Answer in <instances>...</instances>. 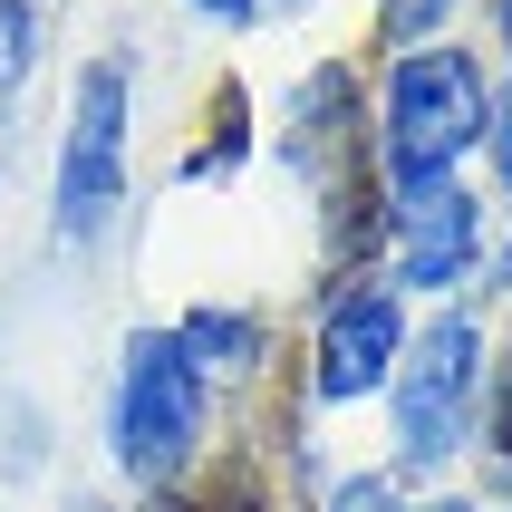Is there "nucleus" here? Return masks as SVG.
I'll return each instance as SVG.
<instances>
[{"instance_id":"1","label":"nucleus","mask_w":512,"mask_h":512,"mask_svg":"<svg viewBox=\"0 0 512 512\" xmlns=\"http://www.w3.org/2000/svg\"><path fill=\"white\" fill-rule=\"evenodd\" d=\"M203 445V368L184 358L174 329H136L126 368H116V464L145 493L184 484V464Z\"/></svg>"},{"instance_id":"2","label":"nucleus","mask_w":512,"mask_h":512,"mask_svg":"<svg viewBox=\"0 0 512 512\" xmlns=\"http://www.w3.org/2000/svg\"><path fill=\"white\" fill-rule=\"evenodd\" d=\"M474 397H484V329L464 310H435L416 339H406L397 377H387V406H397V464L435 474V464L464 455L474 435Z\"/></svg>"},{"instance_id":"3","label":"nucleus","mask_w":512,"mask_h":512,"mask_svg":"<svg viewBox=\"0 0 512 512\" xmlns=\"http://www.w3.org/2000/svg\"><path fill=\"white\" fill-rule=\"evenodd\" d=\"M493 126L484 68L464 49H406L387 78V184L397 174H455L464 145Z\"/></svg>"},{"instance_id":"4","label":"nucleus","mask_w":512,"mask_h":512,"mask_svg":"<svg viewBox=\"0 0 512 512\" xmlns=\"http://www.w3.org/2000/svg\"><path fill=\"white\" fill-rule=\"evenodd\" d=\"M126 203V58H87L58 145V242H97Z\"/></svg>"},{"instance_id":"5","label":"nucleus","mask_w":512,"mask_h":512,"mask_svg":"<svg viewBox=\"0 0 512 512\" xmlns=\"http://www.w3.org/2000/svg\"><path fill=\"white\" fill-rule=\"evenodd\" d=\"M406 358V310L387 281H358L329 300V319H319V358H310V397L319 406H348V397H377L387 377H397Z\"/></svg>"},{"instance_id":"6","label":"nucleus","mask_w":512,"mask_h":512,"mask_svg":"<svg viewBox=\"0 0 512 512\" xmlns=\"http://www.w3.org/2000/svg\"><path fill=\"white\" fill-rule=\"evenodd\" d=\"M397 281L406 290H455L474 271V242H484V213L464 194V174H397Z\"/></svg>"},{"instance_id":"7","label":"nucleus","mask_w":512,"mask_h":512,"mask_svg":"<svg viewBox=\"0 0 512 512\" xmlns=\"http://www.w3.org/2000/svg\"><path fill=\"white\" fill-rule=\"evenodd\" d=\"M174 339H184V358L203 368V387H213V377L261 368V319H252V310H194Z\"/></svg>"},{"instance_id":"8","label":"nucleus","mask_w":512,"mask_h":512,"mask_svg":"<svg viewBox=\"0 0 512 512\" xmlns=\"http://www.w3.org/2000/svg\"><path fill=\"white\" fill-rule=\"evenodd\" d=\"M29 58H39V10H29V0H0V107L20 97Z\"/></svg>"},{"instance_id":"9","label":"nucleus","mask_w":512,"mask_h":512,"mask_svg":"<svg viewBox=\"0 0 512 512\" xmlns=\"http://www.w3.org/2000/svg\"><path fill=\"white\" fill-rule=\"evenodd\" d=\"M445 10H455V0H377V20H387V39H406V49H416V39H426V29L445 20Z\"/></svg>"},{"instance_id":"10","label":"nucleus","mask_w":512,"mask_h":512,"mask_svg":"<svg viewBox=\"0 0 512 512\" xmlns=\"http://www.w3.org/2000/svg\"><path fill=\"white\" fill-rule=\"evenodd\" d=\"M329 512H406V493L387 484V474H348V484L329 493Z\"/></svg>"},{"instance_id":"11","label":"nucleus","mask_w":512,"mask_h":512,"mask_svg":"<svg viewBox=\"0 0 512 512\" xmlns=\"http://www.w3.org/2000/svg\"><path fill=\"white\" fill-rule=\"evenodd\" d=\"M484 136H493V155H503V184H512V97L493 107V126H484Z\"/></svg>"},{"instance_id":"12","label":"nucleus","mask_w":512,"mask_h":512,"mask_svg":"<svg viewBox=\"0 0 512 512\" xmlns=\"http://www.w3.org/2000/svg\"><path fill=\"white\" fill-rule=\"evenodd\" d=\"M194 10H213V20H261V10H281V0H194Z\"/></svg>"},{"instance_id":"13","label":"nucleus","mask_w":512,"mask_h":512,"mask_svg":"<svg viewBox=\"0 0 512 512\" xmlns=\"http://www.w3.org/2000/svg\"><path fill=\"white\" fill-rule=\"evenodd\" d=\"M406 512H474V503H406Z\"/></svg>"},{"instance_id":"14","label":"nucleus","mask_w":512,"mask_h":512,"mask_svg":"<svg viewBox=\"0 0 512 512\" xmlns=\"http://www.w3.org/2000/svg\"><path fill=\"white\" fill-rule=\"evenodd\" d=\"M68 512H107V503H68Z\"/></svg>"},{"instance_id":"15","label":"nucleus","mask_w":512,"mask_h":512,"mask_svg":"<svg viewBox=\"0 0 512 512\" xmlns=\"http://www.w3.org/2000/svg\"><path fill=\"white\" fill-rule=\"evenodd\" d=\"M503 29H512V0H503Z\"/></svg>"},{"instance_id":"16","label":"nucleus","mask_w":512,"mask_h":512,"mask_svg":"<svg viewBox=\"0 0 512 512\" xmlns=\"http://www.w3.org/2000/svg\"><path fill=\"white\" fill-rule=\"evenodd\" d=\"M503 271H512V261H503Z\"/></svg>"}]
</instances>
